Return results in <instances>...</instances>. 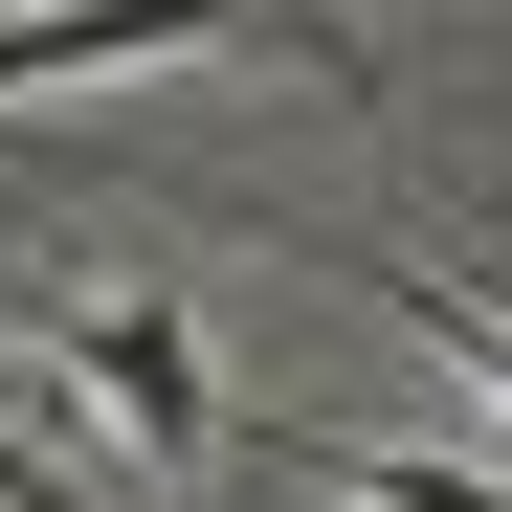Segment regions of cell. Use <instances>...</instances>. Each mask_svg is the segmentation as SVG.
I'll list each match as a JSON object with an SVG mask.
<instances>
[{
  "instance_id": "obj_1",
  "label": "cell",
  "mask_w": 512,
  "mask_h": 512,
  "mask_svg": "<svg viewBox=\"0 0 512 512\" xmlns=\"http://www.w3.org/2000/svg\"><path fill=\"white\" fill-rule=\"evenodd\" d=\"M223 0H90V23H0V112L23 90H134V67H201Z\"/></svg>"
},
{
  "instance_id": "obj_2",
  "label": "cell",
  "mask_w": 512,
  "mask_h": 512,
  "mask_svg": "<svg viewBox=\"0 0 512 512\" xmlns=\"http://www.w3.org/2000/svg\"><path fill=\"white\" fill-rule=\"evenodd\" d=\"M67 357H90V401L134 423L156 468H201V446H223V401H201V334L156 312V290H134V312H90V334H67Z\"/></svg>"
},
{
  "instance_id": "obj_3",
  "label": "cell",
  "mask_w": 512,
  "mask_h": 512,
  "mask_svg": "<svg viewBox=\"0 0 512 512\" xmlns=\"http://www.w3.org/2000/svg\"><path fill=\"white\" fill-rule=\"evenodd\" d=\"M268 468L334 490V512H512L490 468H423V446H357V423H268Z\"/></svg>"
}]
</instances>
